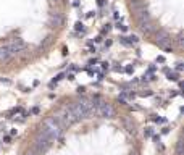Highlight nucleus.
<instances>
[{
	"instance_id": "f257e3e1",
	"label": "nucleus",
	"mask_w": 184,
	"mask_h": 155,
	"mask_svg": "<svg viewBox=\"0 0 184 155\" xmlns=\"http://www.w3.org/2000/svg\"><path fill=\"white\" fill-rule=\"evenodd\" d=\"M40 131H44L50 139H57V137L61 136V131H63V129H61V123L53 116V118H45V120H44Z\"/></svg>"
},
{
	"instance_id": "f03ea898",
	"label": "nucleus",
	"mask_w": 184,
	"mask_h": 155,
	"mask_svg": "<svg viewBox=\"0 0 184 155\" xmlns=\"http://www.w3.org/2000/svg\"><path fill=\"white\" fill-rule=\"evenodd\" d=\"M92 102H94V115L100 116V118H113L115 116V108L111 107V103L100 100L99 97H94Z\"/></svg>"
},
{
	"instance_id": "7ed1b4c3",
	"label": "nucleus",
	"mask_w": 184,
	"mask_h": 155,
	"mask_svg": "<svg viewBox=\"0 0 184 155\" xmlns=\"http://www.w3.org/2000/svg\"><path fill=\"white\" fill-rule=\"evenodd\" d=\"M52 141H53V139H50V137H49V136H47L44 131H39L37 137H36V147H37L39 150H45V149L50 147Z\"/></svg>"
},
{
	"instance_id": "20e7f679",
	"label": "nucleus",
	"mask_w": 184,
	"mask_h": 155,
	"mask_svg": "<svg viewBox=\"0 0 184 155\" xmlns=\"http://www.w3.org/2000/svg\"><path fill=\"white\" fill-rule=\"evenodd\" d=\"M118 40H119L121 45L128 47V45H134V44H137L139 42V37H137V36H128V37H126V36H119Z\"/></svg>"
},
{
	"instance_id": "39448f33",
	"label": "nucleus",
	"mask_w": 184,
	"mask_h": 155,
	"mask_svg": "<svg viewBox=\"0 0 184 155\" xmlns=\"http://www.w3.org/2000/svg\"><path fill=\"white\" fill-rule=\"evenodd\" d=\"M166 76H168V79L170 81H178L179 79V76H178V73H174V71H166Z\"/></svg>"
},
{
	"instance_id": "423d86ee",
	"label": "nucleus",
	"mask_w": 184,
	"mask_h": 155,
	"mask_svg": "<svg viewBox=\"0 0 184 155\" xmlns=\"http://www.w3.org/2000/svg\"><path fill=\"white\" fill-rule=\"evenodd\" d=\"M74 29H76V31H81V32H82V34H84V32H86V27H84V24L81 23V21H78V23L74 24Z\"/></svg>"
},
{
	"instance_id": "0eeeda50",
	"label": "nucleus",
	"mask_w": 184,
	"mask_h": 155,
	"mask_svg": "<svg viewBox=\"0 0 184 155\" xmlns=\"http://www.w3.org/2000/svg\"><path fill=\"white\" fill-rule=\"evenodd\" d=\"M116 29H119V31H123V32H126V31H128V26H126V24H123L121 21H118V23H116Z\"/></svg>"
},
{
	"instance_id": "6e6552de",
	"label": "nucleus",
	"mask_w": 184,
	"mask_h": 155,
	"mask_svg": "<svg viewBox=\"0 0 184 155\" xmlns=\"http://www.w3.org/2000/svg\"><path fill=\"white\" fill-rule=\"evenodd\" d=\"M110 31H111V24H108V23L102 27V34H107V32H110Z\"/></svg>"
},
{
	"instance_id": "1a4fd4ad",
	"label": "nucleus",
	"mask_w": 184,
	"mask_h": 155,
	"mask_svg": "<svg viewBox=\"0 0 184 155\" xmlns=\"http://www.w3.org/2000/svg\"><path fill=\"white\" fill-rule=\"evenodd\" d=\"M152 120L155 121V123H165V118H160V116H157V115H153Z\"/></svg>"
},
{
	"instance_id": "9d476101",
	"label": "nucleus",
	"mask_w": 184,
	"mask_h": 155,
	"mask_svg": "<svg viewBox=\"0 0 184 155\" xmlns=\"http://www.w3.org/2000/svg\"><path fill=\"white\" fill-rule=\"evenodd\" d=\"M153 134V129L152 128H145L144 129V136H145V137H149V136H152Z\"/></svg>"
},
{
	"instance_id": "9b49d317",
	"label": "nucleus",
	"mask_w": 184,
	"mask_h": 155,
	"mask_svg": "<svg viewBox=\"0 0 184 155\" xmlns=\"http://www.w3.org/2000/svg\"><path fill=\"white\" fill-rule=\"evenodd\" d=\"M124 71H126V73H128V74H131V73H134V66H132V65H128V66H126V68H124Z\"/></svg>"
},
{
	"instance_id": "f8f14e48",
	"label": "nucleus",
	"mask_w": 184,
	"mask_h": 155,
	"mask_svg": "<svg viewBox=\"0 0 184 155\" xmlns=\"http://www.w3.org/2000/svg\"><path fill=\"white\" fill-rule=\"evenodd\" d=\"M100 65H102V70H108V68H110V63H108V62H102V63H100Z\"/></svg>"
},
{
	"instance_id": "ddd939ff",
	"label": "nucleus",
	"mask_w": 184,
	"mask_h": 155,
	"mask_svg": "<svg viewBox=\"0 0 184 155\" xmlns=\"http://www.w3.org/2000/svg\"><path fill=\"white\" fill-rule=\"evenodd\" d=\"M141 95L142 97H149V95H152V90H144V92H141Z\"/></svg>"
},
{
	"instance_id": "4468645a",
	"label": "nucleus",
	"mask_w": 184,
	"mask_h": 155,
	"mask_svg": "<svg viewBox=\"0 0 184 155\" xmlns=\"http://www.w3.org/2000/svg\"><path fill=\"white\" fill-rule=\"evenodd\" d=\"M157 63H165V57H157Z\"/></svg>"
},
{
	"instance_id": "2eb2a0df",
	"label": "nucleus",
	"mask_w": 184,
	"mask_h": 155,
	"mask_svg": "<svg viewBox=\"0 0 184 155\" xmlns=\"http://www.w3.org/2000/svg\"><path fill=\"white\" fill-rule=\"evenodd\" d=\"M86 16H87V18H92V16H95V12H87Z\"/></svg>"
},
{
	"instance_id": "dca6fc26",
	"label": "nucleus",
	"mask_w": 184,
	"mask_h": 155,
	"mask_svg": "<svg viewBox=\"0 0 184 155\" xmlns=\"http://www.w3.org/2000/svg\"><path fill=\"white\" fill-rule=\"evenodd\" d=\"M176 70H178V71L183 70V63H181V62H179V63H176Z\"/></svg>"
},
{
	"instance_id": "f3484780",
	"label": "nucleus",
	"mask_w": 184,
	"mask_h": 155,
	"mask_svg": "<svg viewBox=\"0 0 184 155\" xmlns=\"http://www.w3.org/2000/svg\"><path fill=\"white\" fill-rule=\"evenodd\" d=\"M97 5H99V7H104V5H105V0H97Z\"/></svg>"
},
{
	"instance_id": "a211bd4d",
	"label": "nucleus",
	"mask_w": 184,
	"mask_h": 155,
	"mask_svg": "<svg viewBox=\"0 0 184 155\" xmlns=\"http://www.w3.org/2000/svg\"><path fill=\"white\" fill-rule=\"evenodd\" d=\"M95 63H97V60H95V58H92V60H89V65H91V66H94Z\"/></svg>"
},
{
	"instance_id": "6ab92c4d",
	"label": "nucleus",
	"mask_w": 184,
	"mask_h": 155,
	"mask_svg": "<svg viewBox=\"0 0 184 155\" xmlns=\"http://www.w3.org/2000/svg\"><path fill=\"white\" fill-rule=\"evenodd\" d=\"M84 90H86V87H84V86H79V87H78V92H84Z\"/></svg>"
},
{
	"instance_id": "aec40b11",
	"label": "nucleus",
	"mask_w": 184,
	"mask_h": 155,
	"mask_svg": "<svg viewBox=\"0 0 184 155\" xmlns=\"http://www.w3.org/2000/svg\"><path fill=\"white\" fill-rule=\"evenodd\" d=\"M111 45V39H108V40H105V47H110Z\"/></svg>"
},
{
	"instance_id": "412c9836",
	"label": "nucleus",
	"mask_w": 184,
	"mask_h": 155,
	"mask_svg": "<svg viewBox=\"0 0 184 155\" xmlns=\"http://www.w3.org/2000/svg\"><path fill=\"white\" fill-rule=\"evenodd\" d=\"M0 82H5V84H10V82H12V81H10V79H0Z\"/></svg>"
},
{
	"instance_id": "4be33fe9",
	"label": "nucleus",
	"mask_w": 184,
	"mask_h": 155,
	"mask_svg": "<svg viewBox=\"0 0 184 155\" xmlns=\"http://www.w3.org/2000/svg\"><path fill=\"white\" fill-rule=\"evenodd\" d=\"M113 70H115V71H123V68H121V66H113Z\"/></svg>"
},
{
	"instance_id": "5701e85b",
	"label": "nucleus",
	"mask_w": 184,
	"mask_h": 155,
	"mask_svg": "<svg viewBox=\"0 0 184 155\" xmlns=\"http://www.w3.org/2000/svg\"><path fill=\"white\" fill-rule=\"evenodd\" d=\"M153 141H155V142H160V136H153Z\"/></svg>"
},
{
	"instance_id": "b1692460",
	"label": "nucleus",
	"mask_w": 184,
	"mask_h": 155,
	"mask_svg": "<svg viewBox=\"0 0 184 155\" xmlns=\"http://www.w3.org/2000/svg\"><path fill=\"white\" fill-rule=\"evenodd\" d=\"M95 42L99 44V42H102V36H99V37H95Z\"/></svg>"
},
{
	"instance_id": "393cba45",
	"label": "nucleus",
	"mask_w": 184,
	"mask_h": 155,
	"mask_svg": "<svg viewBox=\"0 0 184 155\" xmlns=\"http://www.w3.org/2000/svg\"><path fill=\"white\" fill-rule=\"evenodd\" d=\"M68 79H71V81H73V79H74V74H73V73H69V74H68Z\"/></svg>"
},
{
	"instance_id": "a878e982",
	"label": "nucleus",
	"mask_w": 184,
	"mask_h": 155,
	"mask_svg": "<svg viewBox=\"0 0 184 155\" xmlns=\"http://www.w3.org/2000/svg\"><path fill=\"white\" fill-rule=\"evenodd\" d=\"M26 155H36V154H34V152H27Z\"/></svg>"
}]
</instances>
